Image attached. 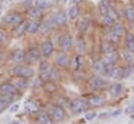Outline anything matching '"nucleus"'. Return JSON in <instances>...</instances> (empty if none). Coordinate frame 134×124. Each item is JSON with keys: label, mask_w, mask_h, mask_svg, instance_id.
<instances>
[{"label": "nucleus", "mask_w": 134, "mask_h": 124, "mask_svg": "<svg viewBox=\"0 0 134 124\" xmlns=\"http://www.w3.org/2000/svg\"><path fill=\"white\" fill-rule=\"evenodd\" d=\"M13 72L16 76H19L21 78H30L34 75V70L31 68L21 65H17L13 69Z\"/></svg>", "instance_id": "obj_1"}, {"label": "nucleus", "mask_w": 134, "mask_h": 124, "mask_svg": "<svg viewBox=\"0 0 134 124\" xmlns=\"http://www.w3.org/2000/svg\"><path fill=\"white\" fill-rule=\"evenodd\" d=\"M70 107H71V110H72L74 113L79 114V113L85 112V111L87 110L88 105H87V103H86L85 101H83V100L75 99V100H73V101L70 103Z\"/></svg>", "instance_id": "obj_2"}, {"label": "nucleus", "mask_w": 134, "mask_h": 124, "mask_svg": "<svg viewBox=\"0 0 134 124\" xmlns=\"http://www.w3.org/2000/svg\"><path fill=\"white\" fill-rule=\"evenodd\" d=\"M23 21L22 16L19 13H12V14H7L6 16H4L3 18V22H5L8 25H18Z\"/></svg>", "instance_id": "obj_3"}, {"label": "nucleus", "mask_w": 134, "mask_h": 124, "mask_svg": "<svg viewBox=\"0 0 134 124\" xmlns=\"http://www.w3.org/2000/svg\"><path fill=\"white\" fill-rule=\"evenodd\" d=\"M106 86H107V81L98 76L93 77L90 81V88L92 91H99V90L104 89Z\"/></svg>", "instance_id": "obj_4"}, {"label": "nucleus", "mask_w": 134, "mask_h": 124, "mask_svg": "<svg viewBox=\"0 0 134 124\" xmlns=\"http://www.w3.org/2000/svg\"><path fill=\"white\" fill-rule=\"evenodd\" d=\"M40 58V52L36 48H30L26 53H25V59L24 62L27 65H32L36 62Z\"/></svg>", "instance_id": "obj_5"}, {"label": "nucleus", "mask_w": 134, "mask_h": 124, "mask_svg": "<svg viewBox=\"0 0 134 124\" xmlns=\"http://www.w3.org/2000/svg\"><path fill=\"white\" fill-rule=\"evenodd\" d=\"M0 92L3 95H15L17 93V88L12 84H3L0 87Z\"/></svg>", "instance_id": "obj_6"}, {"label": "nucleus", "mask_w": 134, "mask_h": 124, "mask_svg": "<svg viewBox=\"0 0 134 124\" xmlns=\"http://www.w3.org/2000/svg\"><path fill=\"white\" fill-rule=\"evenodd\" d=\"M111 8H112V6H111V2L109 0H102L100 2L99 9H100V14L103 17L107 16Z\"/></svg>", "instance_id": "obj_7"}, {"label": "nucleus", "mask_w": 134, "mask_h": 124, "mask_svg": "<svg viewBox=\"0 0 134 124\" xmlns=\"http://www.w3.org/2000/svg\"><path fill=\"white\" fill-rule=\"evenodd\" d=\"M27 24L28 23H26V22H21L20 24H18V26L14 30V37L15 38H21L27 31Z\"/></svg>", "instance_id": "obj_8"}, {"label": "nucleus", "mask_w": 134, "mask_h": 124, "mask_svg": "<svg viewBox=\"0 0 134 124\" xmlns=\"http://www.w3.org/2000/svg\"><path fill=\"white\" fill-rule=\"evenodd\" d=\"M60 47H62V49L63 50H65V51H68V50H70V48L72 47V38H71V35H64L62 39H60Z\"/></svg>", "instance_id": "obj_9"}, {"label": "nucleus", "mask_w": 134, "mask_h": 124, "mask_svg": "<svg viewBox=\"0 0 134 124\" xmlns=\"http://www.w3.org/2000/svg\"><path fill=\"white\" fill-rule=\"evenodd\" d=\"M40 27H41V22L38 20L30 21L27 24V32L30 33V34H34L40 30Z\"/></svg>", "instance_id": "obj_10"}, {"label": "nucleus", "mask_w": 134, "mask_h": 124, "mask_svg": "<svg viewBox=\"0 0 134 124\" xmlns=\"http://www.w3.org/2000/svg\"><path fill=\"white\" fill-rule=\"evenodd\" d=\"M55 63L58 67H67L68 64H69V58L66 53H58L56 59H55Z\"/></svg>", "instance_id": "obj_11"}, {"label": "nucleus", "mask_w": 134, "mask_h": 124, "mask_svg": "<svg viewBox=\"0 0 134 124\" xmlns=\"http://www.w3.org/2000/svg\"><path fill=\"white\" fill-rule=\"evenodd\" d=\"M42 52H43V55L46 58L51 55V53L53 52V44L50 41L44 42L42 45Z\"/></svg>", "instance_id": "obj_12"}, {"label": "nucleus", "mask_w": 134, "mask_h": 124, "mask_svg": "<svg viewBox=\"0 0 134 124\" xmlns=\"http://www.w3.org/2000/svg\"><path fill=\"white\" fill-rule=\"evenodd\" d=\"M54 22L59 26L66 25L67 24V16H66V14L63 13V12H58L54 17Z\"/></svg>", "instance_id": "obj_13"}, {"label": "nucleus", "mask_w": 134, "mask_h": 124, "mask_svg": "<svg viewBox=\"0 0 134 124\" xmlns=\"http://www.w3.org/2000/svg\"><path fill=\"white\" fill-rule=\"evenodd\" d=\"M53 118L55 121H62L65 118V111L62 106H56L53 110Z\"/></svg>", "instance_id": "obj_14"}, {"label": "nucleus", "mask_w": 134, "mask_h": 124, "mask_svg": "<svg viewBox=\"0 0 134 124\" xmlns=\"http://www.w3.org/2000/svg\"><path fill=\"white\" fill-rule=\"evenodd\" d=\"M28 14H29V16H30L31 18H34V20H38V19H41V18L43 17V11H42L41 8H38L37 6L31 7V8L29 9Z\"/></svg>", "instance_id": "obj_15"}, {"label": "nucleus", "mask_w": 134, "mask_h": 124, "mask_svg": "<svg viewBox=\"0 0 134 124\" xmlns=\"http://www.w3.org/2000/svg\"><path fill=\"white\" fill-rule=\"evenodd\" d=\"M109 91H110V94L113 97H118V96H120L122 94V92H123V86L121 84H114V85H112L110 87Z\"/></svg>", "instance_id": "obj_16"}, {"label": "nucleus", "mask_w": 134, "mask_h": 124, "mask_svg": "<svg viewBox=\"0 0 134 124\" xmlns=\"http://www.w3.org/2000/svg\"><path fill=\"white\" fill-rule=\"evenodd\" d=\"M94 69L96 72L100 74H107V69H106V64L104 62L98 61L94 64Z\"/></svg>", "instance_id": "obj_17"}, {"label": "nucleus", "mask_w": 134, "mask_h": 124, "mask_svg": "<svg viewBox=\"0 0 134 124\" xmlns=\"http://www.w3.org/2000/svg\"><path fill=\"white\" fill-rule=\"evenodd\" d=\"M118 58H119V55H118V53H115L114 51L108 52V53H106L105 56H104V63H105V64H114V63L116 62Z\"/></svg>", "instance_id": "obj_18"}, {"label": "nucleus", "mask_w": 134, "mask_h": 124, "mask_svg": "<svg viewBox=\"0 0 134 124\" xmlns=\"http://www.w3.org/2000/svg\"><path fill=\"white\" fill-rule=\"evenodd\" d=\"M126 45L130 52H134V35L130 32L126 34Z\"/></svg>", "instance_id": "obj_19"}, {"label": "nucleus", "mask_w": 134, "mask_h": 124, "mask_svg": "<svg viewBox=\"0 0 134 124\" xmlns=\"http://www.w3.org/2000/svg\"><path fill=\"white\" fill-rule=\"evenodd\" d=\"M88 103H90V105H93V106H101L105 103V99L100 96H96V97L91 98L88 100Z\"/></svg>", "instance_id": "obj_20"}, {"label": "nucleus", "mask_w": 134, "mask_h": 124, "mask_svg": "<svg viewBox=\"0 0 134 124\" xmlns=\"http://www.w3.org/2000/svg\"><path fill=\"white\" fill-rule=\"evenodd\" d=\"M109 75L112 78H115V79L123 78V69L122 68H119V67H113V69L110 71Z\"/></svg>", "instance_id": "obj_21"}, {"label": "nucleus", "mask_w": 134, "mask_h": 124, "mask_svg": "<svg viewBox=\"0 0 134 124\" xmlns=\"http://www.w3.org/2000/svg\"><path fill=\"white\" fill-rule=\"evenodd\" d=\"M80 14V9L77 5H73L69 8V12H68V15L71 19H76Z\"/></svg>", "instance_id": "obj_22"}, {"label": "nucleus", "mask_w": 134, "mask_h": 124, "mask_svg": "<svg viewBox=\"0 0 134 124\" xmlns=\"http://www.w3.org/2000/svg\"><path fill=\"white\" fill-rule=\"evenodd\" d=\"M114 33H116L119 37H121V35H123L124 34V32H125V28H124V26L120 23V22H115L114 24H113V26H112V30Z\"/></svg>", "instance_id": "obj_23"}, {"label": "nucleus", "mask_w": 134, "mask_h": 124, "mask_svg": "<svg viewBox=\"0 0 134 124\" xmlns=\"http://www.w3.org/2000/svg\"><path fill=\"white\" fill-rule=\"evenodd\" d=\"M25 59V53L22 49H17L14 53V60L16 63H21Z\"/></svg>", "instance_id": "obj_24"}, {"label": "nucleus", "mask_w": 134, "mask_h": 124, "mask_svg": "<svg viewBox=\"0 0 134 124\" xmlns=\"http://www.w3.org/2000/svg\"><path fill=\"white\" fill-rule=\"evenodd\" d=\"M90 22H91V20H90L88 18H83V19L81 20L80 25H79V31H80L81 33H84L85 31L87 30V28H88V26H90Z\"/></svg>", "instance_id": "obj_25"}, {"label": "nucleus", "mask_w": 134, "mask_h": 124, "mask_svg": "<svg viewBox=\"0 0 134 124\" xmlns=\"http://www.w3.org/2000/svg\"><path fill=\"white\" fill-rule=\"evenodd\" d=\"M102 50L105 53H108V52H112L113 51L112 44H111V42L109 40H106V41H103L102 42Z\"/></svg>", "instance_id": "obj_26"}, {"label": "nucleus", "mask_w": 134, "mask_h": 124, "mask_svg": "<svg viewBox=\"0 0 134 124\" xmlns=\"http://www.w3.org/2000/svg\"><path fill=\"white\" fill-rule=\"evenodd\" d=\"M28 86V81H27V78H22V79H18L16 82H15V87L18 88V89H26Z\"/></svg>", "instance_id": "obj_27"}, {"label": "nucleus", "mask_w": 134, "mask_h": 124, "mask_svg": "<svg viewBox=\"0 0 134 124\" xmlns=\"http://www.w3.org/2000/svg\"><path fill=\"white\" fill-rule=\"evenodd\" d=\"M44 88H45L46 91L49 92V93H54V92L56 91V86H55V84H54L53 81H51V80L46 81L45 85H44Z\"/></svg>", "instance_id": "obj_28"}, {"label": "nucleus", "mask_w": 134, "mask_h": 124, "mask_svg": "<svg viewBox=\"0 0 134 124\" xmlns=\"http://www.w3.org/2000/svg\"><path fill=\"white\" fill-rule=\"evenodd\" d=\"M50 5H51L50 0H38V1L36 2V6H37L38 8H41L42 11L47 9L48 7H50Z\"/></svg>", "instance_id": "obj_29"}, {"label": "nucleus", "mask_w": 134, "mask_h": 124, "mask_svg": "<svg viewBox=\"0 0 134 124\" xmlns=\"http://www.w3.org/2000/svg\"><path fill=\"white\" fill-rule=\"evenodd\" d=\"M82 65H83V59L81 55H76L75 59H74V67L77 71H79L81 68H82Z\"/></svg>", "instance_id": "obj_30"}, {"label": "nucleus", "mask_w": 134, "mask_h": 124, "mask_svg": "<svg viewBox=\"0 0 134 124\" xmlns=\"http://www.w3.org/2000/svg\"><path fill=\"white\" fill-rule=\"evenodd\" d=\"M38 119H40V121H41V123L42 124H54L53 122H52V120L50 119V117H49L47 114H45V113L40 114Z\"/></svg>", "instance_id": "obj_31"}, {"label": "nucleus", "mask_w": 134, "mask_h": 124, "mask_svg": "<svg viewBox=\"0 0 134 124\" xmlns=\"http://www.w3.org/2000/svg\"><path fill=\"white\" fill-rule=\"evenodd\" d=\"M125 16L129 22H134V9L132 7H128L125 9Z\"/></svg>", "instance_id": "obj_32"}, {"label": "nucleus", "mask_w": 134, "mask_h": 124, "mask_svg": "<svg viewBox=\"0 0 134 124\" xmlns=\"http://www.w3.org/2000/svg\"><path fill=\"white\" fill-rule=\"evenodd\" d=\"M124 60L128 63V64H130V65H131V68L133 69V67H134L133 66V55H131L130 52H128V51H124Z\"/></svg>", "instance_id": "obj_33"}, {"label": "nucleus", "mask_w": 134, "mask_h": 124, "mask_svg": "<svg viewBox=\"0 0 134 124\" xmlns=\"http://www.w3.org/2000/svg\"><path fill=\"white\" fill-rule=\"evenodd\" d=\"M104 23L107 26H113V24L115 23V19H113L111 16L107 15V16L104 17Z\"/></svg>", "instance_id": "obj_34"}, {"label": "nucleus", "mask_w": 134, "mask_h": 124, "mask_svg": "<svg viewBox=\"0 0 134 124\" xmlns=\"http://www.w3.org/2000/svg\"><path fill=\"white\" fill-rule=\"evenodd\" d=\"M25 109H26L27 111H29V112H34V111H36L37 106H36V104L34 103V101H29V102L26 103Z\"/></svg>", "instance_id": "obj_35"}, {"label": "nucleus", "mask_w": 134, "mask_h": 124, "mask_svg": "<svg viewBox=\"0 0 134 124\" xmlns=\"http://www.w3.org/2000/svg\"><path fill=\"white\" fill-rule=\"evenodd\" d=\"M50 70V66L47 62H42L41 66H40V71L41 73H44V72H48Z\"/></svg>", "instance_id": "obj_36"}, {"label": "nucleus", "mask_w": 134, "mask_h": 124, "mask_svg": "<svg viewBox=\"0 0 134 124\" xmlns=\"http://www.w3.org/2000/svg\"><path fill=\"white\" fill-rule=\"evenodd\" d=\"M119 39H120V37H119L116 33H114L113 31H111V32L109 33L108 40H109L111 43H116V42H119Z\"/></svg>", "instance_id": "obj_37"}, {"label": "nucleus", "mask_w": 134, "mask_h": 124, "mask_svg": "<svg viewBox=\"0 0 134 124\" xmlns=\"http://www.w3.org/2000/svg\"><path fill=\"white\" fill-rule=\"evenodd\" d=\"M131 72H132V68L131 67H126V68H123V78H127L131 75Z\"/></svg>", "instance_id": "obj_38"}, {"label": "nucleus", "mask_w": 134, "mask_h": 124, "mask_svg": "<svg viewBox=\"0 0 134 124\" xmlns=\"http://www.w3.org/2000/svg\"><path fill=\"white\" fill-rule=\"evenodd\" d=\"M0 99H2L3 101H5V102H7V103L9 104V103L13 101L14 97H13V95H3V94H2V96H1Z\"/></svg>", "instance_id": "obj_39"}, {"label": "nucleus", "mask_w": 134, "mask_h": 124, "mask_svg": "<svg viewBox=\"0 0 134 124\" xmlns=\"http://www.w3.org/2000/svg\"><path fill=\"white\" fill-rule=\"evenodd\" d=\"M96 116H97V114H96L95 112H91V113L85 114V119H86L87 121H93V120L96 118Z\"/></svg>", "instance_id": "obj_40"}, {"label": "nucleus", "mask_w": 134, "mask_h": 124, "mask_svg": "<svg viewBox=\"0 0 134 124\" xmlns=\"http://www.w3.org/2000/svg\"><path fill=\"white\" fill-rule=\"evenodd\" d=\"M7 105H8L7 102H5V101H3L2 99H0V113H1L2 111H4V110L7 107Z\"/></svg>", "instance_id": "obj_41"}, {"label": "nucleus", "mask_w": 134, "mask_h": 124, "mask_svg": "<svg viewBox=\"0 0 134 124\" xmlns=\"http://www.w3.org/2000/svg\"><path fill=\"white\" fill-rule=\"evenodd\" d=\"M126 114H129V115L134 114V103L132 105H129V106L126 109Z\"/></svg>", "instance_id": "obj_42"}, {"label": "nucleus", "mask_w": 134, "mask_h": 124, "mask_svg": "<svg viewBox=\"0 0 134 124\" xmlns=\"http://www.w3.org/2000/svg\"><path fill=\"white\" fill-rule=\"evenodd\" d=\"M19 110V104H14V105H12V107H10V112L12 113H15L16 111H18Z\"/></svg>", "instance_id": "obj_43"}, {"label": "nucleus", "mask_w": 134, "mask_h": 124, "mask_svg": "<svg viewBox=\"0 0 134 124\" xmlns=\"http://www.w3.org/2000/svg\"><path fill=\"white\" fill-rule=\"evenodd\" d=\"M3 40H4V33L0 30V43L3 42Z\"/></svg>", "instance_id": "obj_44"}, {"label": "nucleus", "mask_w": 134, "mask_h": 124, "mask_svg": "<svg viewBox=\"0 0 134 124\" xmlns=\"http://www.w3.org/2000/svg\"><path fill=\"white\" fill-rule=\"evenodd\" d=\"M122 112V110H118V111H115L113 114H112V116H116V115H120V113Z\"/></svg>", "instance_id": "obj_45"}, {"label": "nucleus", "mask_w": 134, "mask_h": 124, "mask_svg": "<svg viewBox=\"0 0 134 124\" xmlns=\"http://www.w3.org/2000/svg\"><path fill=\"white\" fill-rule=\"evenodd\" d=\"M73 1H74L75 3H79V2H81L82 0H73Z\"/></svg>", "instance_id": "obj_46"}, {"label": "nucleus", "mask_w": 134, "mask_h": 124, "mask_svg": "<svg viewBox=\"0 0 134 124\" xmlns=\"http://www.w3.org/2000/svg\"><path fill=\"white\" fill-rule=\"evenodd\" d=\"M1 56H2V54H1V52H0V59H1Z\"/></svg>", "instance_id": "obj_47"}, {"label": "nucleus", "mask_w": 134, "mask_h": 124, "mask_svg": "<svg viewBox=\"0 0 134 124\" xmlns=\"http://www.w3.org/2000/svg\"><path fill=\"white\" fill-rule=\"evenodd\" d=\"M132 119H134V116H132Z\"/></svg>", "instance_id": "obj_48"}, {"label": "nucleus", "mask_w": 134, "mask_h": 124, "mask_svg": "<svg viewBox=\"0 0 134 124\" xmlns=\"http://www.w3.org/2000/svg\"><path fill=\"white\" fill-rule=\"evenodd\" d=\"M0 14H1V9H0Z\"/></svg>", "instance_id": "obj_49"}, {"label": "nucleus", "mask_w": 134, "mask_h": 124, "mask_svg": "<svg viewBox=\"0 0 134 124\" xmlns=\"http://www.w3.org/2000/svg\"><path fill=\"white\" fill-rule=\"evenodd\" d=\"M14 124H19V123H14Z\"/></svg>", "instance_id": "obj_50"}]
</instances>
